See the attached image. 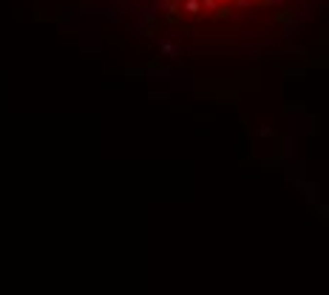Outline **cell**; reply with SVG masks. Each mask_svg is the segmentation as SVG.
<instances>
[{
	"label": "cell",
	"instance_id": "6da1fadb",
	"mask_svg": "<svg viewBox=\"0 0 329 295\" xmlns=\"http://www.w3.org/2000/svg\"><path fill=\"white\" fill-rule=\"evenodd\" d=\"M267 0H167L173 15L187 17V20H219V17L236 15L264 6Z\"/></svg>",
	"mask_w": 329,
	"mask_h": 295
}]
</instances>
